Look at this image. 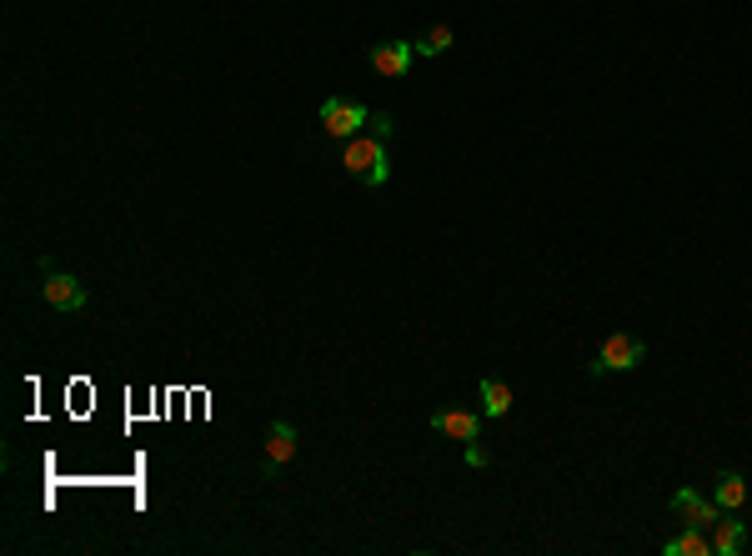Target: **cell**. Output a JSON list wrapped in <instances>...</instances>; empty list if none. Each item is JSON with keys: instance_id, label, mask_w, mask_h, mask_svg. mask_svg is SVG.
<instances>
[{"instance_id": "obj_15", "label": "cell", "mask_w": 752, "mask_h": 556, "mask_svg": "<svg viewBox=\"0 0 752 556\" xmlns=\"http://www.w3.org/2000/svg\"><path fill=\"white\" fill-rule=\"evenodd\" d=\"M462 461H467V466H472V471H482V466H487V461H492V451H487V446H482V436H477V441H467V451H462Z\"/></svg>"}, {"instance_id": "obj_6", "label": "cell", "mask_w": 752, "mask_h": 556, "mask_svg": "<svg viewBox=\"0 0 752 556\" xmlns=\"http://www.w3.org/2000/svg\"><path fill=\"white\" fill-rule=\"evenodd\" d=\"M412 61H417L412 41H376V46H371V71L387 76V81H402V76L412 71Z\"/></svg>"}, {"instance_id": "obj_4", "label": "cell", "mask_w": 752, "mask_h": 556, "mask_svg": "<svg viewBox=\"0 0 752 556\" xmlns=\"http://www.w3.org/2000/svg\"><path fill=\"white\" fill-rule=\"evenodd\" d=\"M41 271H46V281H41V296H46V306L51 311H81L86 306V286L71 276V271H56L51 261H41Z\"/></svg>"}, {"instance_id": "obj_12", "label": "cell", "mask_w": 752, "mask_h": 556, "mask_svg": "<svg viewBox=\"0 0 752 556\" xmlns=\"http://www.w3.org/2000/svg\"><path fill=\"white\" fill-rule=\"evenodd\" d=\"M477 396H482V416H492V421L512 411V386H502L497 376H487V381L477 386Z\"/></svg>"}, {"instance_id": "obj_3", "label": "cell", "mask_w": 752, "mask_h": 556, "mask_svg": "<svg viewBox=\"0 0 752 556\" xmlns=\"http://www.w3.org/2000/svg\"><path fill=\"white\" fill-rule=\"evenodd\" d=\"M366 121H371V111H366L361 101H346V96L321 101V131H326L331 141H351V136H361V131H366Z\"/></svg>"}, {"instance_id": "obj_5", "label": "cell", "mask_w": 752, "mask_h": 556, "mask_svg": "<svg viewBox=\"0 0 752 556\" xmlns=\"http://www.w3.org/2000/svg\"><path fill=\"white\" fill-rule=\"evenodd\" d=\"M672 511L682 516V526H702V531H712L717 516H722V506H717L712 496H702L697 486H682V491L672 496Z\"/></svg>"}, {"instance_id": "obj_10", "label": "cell", "mask_w": 752, "mask_h": 556, "mask_svg": "<svg viewBox=\"0 0 752 556\" xmlns=\"http://www.w3.org/2000/svg\"><path fill=\"white\" fill-rule=\"evenodd\" d=\"M662 551H667V556H712V536H707L702 526H682Z\"/></svg>"}, {"instance_id": "obj_13", "label": "cell", "mask_w": 752, "mask_h": 556, "mask_svg": "<svg viewBox=\"0 0 752 556\" xmlns=\"http://www.w3.org/2000/svg\"><path fill=\"white\" fill-rule=\"evenodd\" d=\"M412 51H417V56H427V61H432V56H447V51H452V26H432V31H422V36L412 41Z\"/></svg>"}, {"instance_id": "obj_8", "label": "cell", "mask_w": 752, "mask_h": 556, "mask_svg": "<svg viewBox=\"0 0 752 556\" xmlns=\"http://www.w3.org/2000/svg\"><path fill=\"white\" fill-rule=\"evenodd\" d=\"M432 426L447 431V436H457V441H477V436H482V416H477V411H462V406H442V411L432 416Z\"/></svg>"}, {"instance_id": "obj_14", "label": "cell", "mask_w": 752, "mask_h": 556, "mask_svg": "<svg viewBox=\"0 0 752 556\" xmlns=\"http://www.w3.org/2000/svg\"><path fill=\"white\" fill-rule=\"evenodd\" d=\"M366 131H371L376 141H392V136H397V116H392V111H371Z\"/></svg>"}, {"instance_id": "obj_7", "label": "cell", "mask_w": 752, "mask_h": 556, "mask_svg": "<svg viewBox=\"0 0 752 556\" xmlns=\"http://www.w3.org/2000/svg\"><path fill=\"white\" fill-rule=\"evenodd\" d=\"M296 456V426L291 421H271V431H266V461H261V476L271 481L286 461Z\"/></svg>"}, {"instance_id": "obj_2", "label": "cell", "mask_w": 752, "mask_h": 556, "mask_svg": "<svg viewBox=\"0 0 752 556\" xmlns=\"http://www.w3.org/2000/svg\"><path fill=\"white\" fill-rule=\"evenodd\" d=\"M642 356H647V346H642L637 336L612 331V336L597 346V356L587 361V371H592V381H602V376H612V371H637V366H642Z\"/></svg>"}, {"instance_id": "obj_11", "label": "cell", "mask_w": 752, "mask_h": 556, "mask_svg": "<svg viewBox=\"0 0 752 556\" xmlns=\"http://www.w3.org/2000/svg\"><path fill=\"white\" fill-rule=\"evenodd\" d=\"M712 501H717L722 511H737V506L747 501V481H742V471H722V476L712 481Z\"/></svg>"}, {"instance_id": "obj_9", "label": "cell", "mask_w": 752, "mask_h": 556, "mask_svg": "<svg viewBox=\"0 0 752 556\" xmlns=\"http://www.w3.org/2000/svg\"><path fill=\"white\" fill-rule=\"evenodd\" d=\"M742 546H747V526L732 521V516H717V526H712V556H737Z\"/></svg>"}, {"instance_id": "obj_1", "label": "cell", "mask_w": 752, "mask_h": 556, "mask_svg": "<svg viewBox=\"0 0 752 556\" xmlns=\"http://www.w3.org/2000/svg\"><path fill=\"white\" fill-rule=\"evenodd\" d=\"M341 166H346L356 181H366L371 191H382V186H387V176H392L387 141H376V136H351V141H346V156H341Z\"/></svg>"}]
</instances>
